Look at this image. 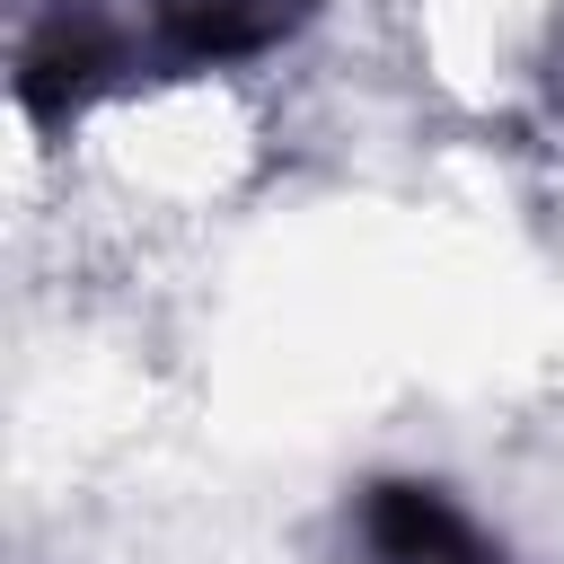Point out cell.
Here are the masks:
<instances>
[{
	"mask_svg": "<svg viewBox=\"0 0 564 564\" xmlns=\"http://www.w3.org/2000/svg\"><path fill=\"white\" fill-rule=\"evenodd\" d=\"M132 62H141V35L132 26H115L97 0H53L26 26V44H18V106H26V123L53 132V123L88 115Z\"/></svg>",
	"mask_w": 564,
	"mask_h": 564,
	"instance_id": "obj_1",
	"label": "cell"
},
{
	"mask_svg": "<svg viewBox=\"0 0 564 564\" xmlns=\"http://www.w3.org/2000/svg\"><path fill=\"white\" fill-rule=\"evenodd\" d=\"M352 546L361 564H511L502 538L432 476H379L352 502Z\"/></svg>",
	"mask_w": 564,
	"mask_h": 564,
	"instance_id": "obj_2",
	"label": "cell"
},
{
	"mask_svg": "<svg viewBox=\"0 0 564 564\" xmlns=\"http://www.w3.org/2000/svg\"><path fill=\"white\" fill-rule=\"evenodd\" d=\"M555 70H564V62H555Z\"/></svg>",
	"mask_w": 564,
	"mask_h": 564,
	"instance_id": "obj_4",
	"label": "cell"
},
{
	"mask_svg": "<svg viewBox=\"0 0 564 564\" xmlns=\"http://www.w3.org/2000/svg\"><path fill=\"white\" fill-rule=\"evenodd\" d=\"M317 0H150L141 26V62L159 70H229V62H264L273 44H291L308 26Z\"/></svg>",
	"mask_w": 564,
	"mask_h": 564,
	"instance_id": "obj_3",
	"label": "cell"
}]
</instances>
